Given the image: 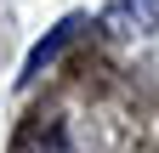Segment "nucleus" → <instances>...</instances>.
<instances>
[{"mask_svg":"<svg viewBox=\"0 0 159 153\" xmlns=\"http://www.w3.org/2000/svg\"><path fill=\"white\" fill-rule=\"evenodd\" d=\"M102 28L119 34V40H131V34H153L159 28V0H114L102 11Z\"/></svg>","mask_w":159,"mask_h":153,"instance_id":"1","label":"nucleus"},{"mask_svg":"<svg viewBox=\"0 0 159 153\" xmlns=\"http://www.w3.org/2000/svg\"><path fill=\"white\" fill-rule=\"evenodd\" d=\"M80 28H85V23H80V17H63V23H57V28L46 34V40H40V46L29 51V63H23V85H29V80H34V74H40V68H46V63H51V57H57V51H63V46L74 40V34H80Z\"/></svg>","mask_w":159,"mask_h":153,"instance_id":"2","label":"nucleus"}]
</instances>
